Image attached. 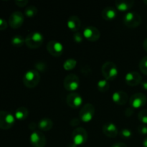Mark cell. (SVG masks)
I'll list each match as a JSON object with an SVG mask.
<instances>
[{
	"mask_svg": "<svg viewBox=\"0 0 147 147\" xmlns=\"http://www.w3.org/2000/svg\"><path fill=\"white\" fill-rule=\"evenodd\" d=\"M23 83L29 88H35L40 81V75L35 69L29 70L23 76Z\"/></svg>",
	"mask_w": 147,
	"mask_h": 147,
	"instance_id": "cell-1",
	"label": "cell"
},
{
	"mask_svg": "<svg viewBox=\"0 0 147 147\" xmlns=\"http://www.w3.org/2000/svg\"><path fill=\"white\" fill-rule=\"evenodd\" d=\"M101 72L103 77L106 80H114L119 74V70L117 66L114 63L111 61H107L102 65Z\"/></svg>",
	"mask_w": 147,
	"mask_h": 147,
	"instance_id": "cell-2",
	"label": "cell"
},
{
	"mask_svg": "<svg viewBox=\"0 0 147 147\" xmlns=\"http://www.w3.org/2000/svg\"><path fill=\"white\" fill-rule=\"evenodd\" d=\"M44 37L39 32H33L27 34L25 38V44L29 48L37 49L42 45Z\"/></svg>",
	"mask_w": 147,
	"mask_h": 147,
	"instance_id": "cell-3",
	"label": "cell"
},
{
	"mask_svg": "<svg viewBox=\"0 0 147 147\" xmlns=\"http://www.w3.org/2000/svg\"><path fill=\"white\" fill-rule=\"evenodd\" d=\"M15 117L9 112L0 111V129L3 130L9 129L14 126Z\"/></svg>",
	"mask_w": 147,
	"mask_h": 147,
	"instance_id": "cell-4",
	"label": "cell"
},
{
	"mask_svg": "<svg viewBox=\"0 0 147 147\" xmlns=\"http://www.w3.org/2000/svg\"><path fill=\"white\" fill-rule=\"evenodd\" d=\"M95 115V107L91 103H86L79 112V119L84 123H88Z\"/></svg>",
	"mask_w": 147,
	"mask_h": 147,
	"instance_id": "cell-5",
	"label": "cell"
},
{
	"mask_svg": "<svg viewBox=\"0 0 147 147\" xmlns=\"http://www.w3.org/2000/svg\"><path fill=\"white\" fill-rule=\"evenodd\" d=\"M88 133L87 131L82 127H77L74 129L72 134V139L73 143H74L76 146H81L86 143L88 140Z\"/></svg>",
	"mask_w": 147,
	"mask_h": 147,
	"instance_id": "cell-6",
	"label": "cell"
},
{
	"mask_svg": "<svg viewBox=\"0 0 147 147\" xmlns=\"http://www.w3.org/2000/svg\"><path fill=\"white\" fill-rule=\"evenodd\" d=\"M123 23L130 28L139 27L142 23V17L135 11H128L123 17Z\"/></svg>",
	"mask_w": 147,
	"mask_h": 147,
	"instance_id": "cell-7",
	"label": "cell"
},
{
	"mask_svg": "<svg viewBox=\"0 0 147 147\" xmlns=\"http://www.w3.org/2000/svg\"><path fill=\"white\" fill-rule=\"evenodd\" d=\"M63 86L67 91L75 92L80 86V79L76 74H69L65 78Z\"/></svg>",
	"mask_w": 147,
	"mask_h": 147,
	"instance_id": "cell-8",
	"label": "cell"
},
{
	"mask_svg": "<svg viewBox=\"0 0 147 147\" xmlns=\"http://www.w3.org/2000/svg\"><path fill=\"white\" fill-rule=\"evenodd\" d=\"M147 103V96L143 93H136L132 95L129 98L131 107L134 109H141Z\"/></svg>",
	"mask_w": 147,
	"mask_h": 147,
	"instance_id": "cell-9",
	"label": "cell"
},
{
	"mask_svg": "<svg viewBox=\"0 0 147 147\" xmlns=\"http://www.w3.org/2000/svg\"><path fill=\"white\" fill-rule=\"evenodd\" d=\"M30 143L33 147H45L47 143L45 135L38 131H33L30 135Z\"/></svg>",
	"mask_w": 147,
	"mask_h": 147,
	"instance_id": "cell-10",
	"label": "cell"
},
{
	"mask_svg": "<svg viewBox=\"0 0 147 147\" xmlns=\"http://www.w3.org/2000/svg\"><path fill=\"white\" fill-rule=\"evenodd\" d=\"M24 20V16L23 13L20 11H15L9 16V24L12 29H17L22 25Z\"/></svg>",
	"mask_w": 147,
	"mask_h": 147,
	"instance_id": "cell-11",
	"label": "cell"
},
{
	"mask_svg": "<svg viewBox=\"0 0 147 147\" xmlns=\"http://www.w3.org/2000/svg\"><path fill=\"white\" fill-rule=\"evenodd\" d=\"M47 50L51 55L54 57H59L63 53V45L60 42L51 40L47 43Z\"/></svg>",
	"mask_w": 147,
	"mask_h": 147,
	"instance_id": "cell-12",
	"label": "cell"
},
{
	"mask_svg": "<svg viewBox=\"0 0 147 147\" xmlns=\"http://www.w3.org/2000/svg\"><path fill=\"white\" fill-rule=\"evenodd\" d=\"M83 37L90 42H96L99 40L100 32L98 29L93 26H89L83 30Z\"/></svg>",
	"mask_w": 147,
	"mask_h": 147,
	"instance_id": "cell-13",
	"label": "cell"
},
{
	"mask_svg": "<svg viewBox=\"0 0 147 147\" xmlns=\"http://www.w3.org/2000/svg\"><path fill=\"white\" fill-rule=\"evenodd\" d=\"M83 98L79 93L72 92L67 95L66 98V103L72 109H78L83 103Z\"/></svg>",
	"mask_w": 147,
	"mask_h": 147,
	"instance_id": "cell-14",
	"label": "cell"
},
{
	"mask_svg": "<svg viewBox=\"0 0 147 147\" xmlns=\"http://www.w3.org/2000/svg\"><path fill=\"white\" fill-rule=\"evenodd\" d=\"M142 81V77L140 73L136 71H131L128 73L125 76V82L129 86H136L141 84Z\"/></svg>",
	"mask_w": 147,
	"mask_h": 147,
	"instance_id": "cell-15",
	"label": "cell"
},
{
	"mask_svg": "<svg viewBox=\"0 0 147 147\" xmlns=\"http://www.w3.org/2000/svg\"><path fill=\"white\" fill-rule=\"evenodd\" d=\"M102 131H103V133L109 138H115L119 134L117 126L111 122L105 123L102 127Z\"/></svg>",
	"mask_w": 147,
	"mask_h": 147,
	"instance_id": "cell-16",
	"label": "cell"
},
{
	"mask_svg": "<svg viewBox=\"0 0 147 147\" xmlns=\"http://www.w3.org/2000/svg\"><path fill=\"white\" fill-rule=\"evenodd\" d=\"M112 100L116 104L122 105L126 104L129 100V96L127 93L123 90H118L112 95Z\"/></svg>",
	"mask_w": 147,
	"mask_h": 147,
	"instance_id": "cell-17",
	"label": "cell"
},
{
	"mask_svg": "<svg viewBox=\"0 0 147 147\" xmlns=\"http://www.w3.org/2000/svg\"><path fill=\"white\" fill-rule=\"evenodd\" d=\"M67 27L73 32L78 31L81 27V21L78 16H70L67 22Z\"/></svg>",
	"mask_w": 147,
	"mask_h": 147,
	"instance_id": "cell-18",
	"label": "cell"
},
{
	"mask_svg": "<svg viewBox=\"0 0 147 147\" xmlns=\"http://www.w3.org/2000/svg\"><path fill=\"white\" fill-rule=\"evenodd\" d=\"M134 1L132 0H117L115 2L116 9L121 11H127L133 7Z\"/></svg>",
	"mask_w": 147,
	"mask_h": 147,
	"instance_id": "cell-19",
	"label": "cell"
},
{
	"mask_svg": "<svg viewBox=\"0 0 147 147\" xmlns=\"http://www.w3.org/2000/svg\"><path fill=\"white\" fill-rule=\"evenodd\" d=\"M101 15L103 19H104L105 20H108V21L112 20L116 18V15H117V10L115 7L109 6L103 9Z\"/></svg>",
	"mask_w": 147,
	"mask_h": 147,
	"instance_id": "cell-20",
	"label": "cell"
},
{
	"mask_svg": "<svg viewBox=\"0 0 147 147\" xmlns=\"http://www.w3.org/2000/svg\"><path fill=\"white\" fill-rule=\"evenodd\" d=\"M37 126L40 130L43 131H48L53 129V121L52 119H48V118H44L38 122Z\"/></svg>",
	"mask_w": 147,
	"mask_h": 147,
	"instance_id": "cell-21",
	"label": "cell"
},
{
	"mask_svg": "<svg viewBox=\"0 0 147 147\" xmlns=\"http://www.w3.org/2000/svg\"><path fill=\"white\" fill-rule=\"evenodd\" d=\"M29 115V111L25 107H20L16 110L14 117L19 121H24L27 118Z\"/></svg>",
	"mask_w": 147,
	"mask_h": 147,
	"instance_id": "cell-22",
	"label": "cell"
},
{
	"mask_svg": "<svg viewBox=\"0 0 147 147\" xmlns=\"http://www.w3.org/2000/svg\"><path fill=\"white\" fill-rule=\"evenodd\" d=\"M109 88H110V85H109V81L106 79L98 80L97 83V88L99 91L105 93L109 90Z\"/></svg>",
	"mask_w": 147,
	"mask_h": 147,
	"instance_id": "cell-23",
	"label": "cell"
},
{
	"mask_svg": "<svg viewBox=\"0 0 147 147\" xmlns=\"http://www.w3.org/2000/svg\"><path fill=\"white\" fill-rule=\"evenodd\" d=\"M11 43L14 47H22L25 43V39L21 35H15L11 38Z\"/></svg>",
	"mask_w": 147,
	"mask_h": 147,
	"instance_id": "cell-24",
	"label": "cell"
},
{
	"mask_svg": "<svg viewBox=\"0 0 147 147\" xmlns=\"http://www.w3.org/2000/svg\"><path fill=\"white\" fill-rule=\"evenodd\" d=\"M76 65H77V61L75 59H67L65 60L63 64V67L65 70H71L76 67Z\"/></svg>",
	"mask_w": 147,
	"mask_h": 147,
	"instance_id": "cell-25",
	"label": "cell"
},
{
	"mask_svg": "<svg viewBox=\"0 0 147 147\" xmlns=\"http://www.w3.org/2000/svg\"><path fill=\"white\" fill-rule=\"evenodd\" d=\"M37 9L35 6H29L24 10V14H25V16L27 17H30V18H32V17H34V16L37 14Z\"/></svg>",
	"mask_w": 147,
	"mask_h": 147,
	"instance_id": "cell-26",
	"label": "cell"
},
{
	"mask_svg": "<svg viewBox=\"0 0 147 147\" xmlns=\"http://www.w3.org/2000/svg\"><path fill=\"white\" fill-rule=\"evenodd\" d=\"M138 119L143 124L147 125V109H143L138 114Z\"/></svg>",
	"mask_w": 147,
	"mask_h": 147,
	"instance_id": "cell-27",
	"label": "cell"
},
{
	"mask_svg": "<svg viewBox=\"0 0 147 147\" xmlns=\"http://www.w3.org/2000/svg\"><path fill=\"white\" fill-rule=\"evenodd\" d=\"M139 68L142 73L147 76V56H145L141 60L139 63Z\"/></svg>",
	"mask_w": 147,
	"mask_h": 147,
	"instance_id": "cell-28",
	"label": "cell"
},
{
	"mask_svg": "<svg viewBox=\"0 0 147 147\" xmlns=\"http://www.w3.org/2000/svg\"><path fill=\"white\" fill-rule=\"evenodd\" d=\"M34 67H35V70L37 71L40 72L45 71L47 68L46 63H43V62H38L34 65Z\"/></svg>",
	"mask_w": 147,
	"mask_h": 147,
	"instance_id": "cell-29",
	"label": "cell"
},
{
	"mask_svg": "<svg viewBox=\"0 0 147 147\" xmlns=\"http://www.w3.org/2000/svg\"><path fill=\"white\" fill-rule=\"evenodd\" d=\"M121 136L124 139H129L132 136V131L129 129H123L120 132Z\"/></svg>",
	"mask_w": 147,
	"mask_h": 147,
	"instance_id": "cell-30",
	"label": "cell"
},
{
	"mask_svg": "<svg viewBox=\"0 0 147 147\" xmlns=\"http://www.w3.org/2000/svg\"><path fill=\"white\" fill-rule=\"evenodd\" d=\"M137 131L140 134L147 135V126L146 125L142 124L138 126Z\"/></svg>",
	"mask_w": 147,
	"mask_h": 147,
	"instance_id": "cell-31",
	"label": "cell"
},
{
	"mask_svg": "<svg viewBox=\"0 0 147 147\" xmlns=\"http://www.w3.org/2000/svg\"><path fill=\"white\" fill-rule=\"evenodd\" d=\"M83 39V36H82V34H80V32H76L74 34V35H73V40H74V41L76 42H82Z\"/></svg>",
	"mask_w": 147,
	"mask_h": 147,
	"instance_id": "cell-32",
	"label": "cell"
},
{
	"mask_svg": "<svg viewBox=\"0 0 147 147\" xmlns=\"http://www.w3.org/2000/svg\"><path fill=\"white\" fill-rule=\"evenodd\" d=\"M8 23L5 20L2 18H0V30H4L7 28Z\"/></svg>",
	"mask_w": 147,
	"mask_h": 147,
	"instance_id": "cell-33",
	"label": "cell"
},
{
	"mask_svg": "<svg viewBox=\"0 0 147 147\" xmlns=\"http://www.w3.org/2000/svg\"><path fill=\"white\" fill-rule=\"evenodd\" d=\"M14 2L20 7H23L28 4V1L27 0H16Z\"/></svg>",
	"mask_w": 147,
	"mask_h": 147,
	"instance_id": "cell-34",
	"label": "cell"
},
{
	"mask_svg": "<svg viewBox=\"0 0 147 147\" xmlns=\"http://www.w3.org/2000/svg\"><path fill=\"white\" fill-rule=\"evenodd\" d=\"M134 113V109L131 107H129L126 109L125 111V115L127 117H130V116H133Z\"/></svg>",
	"mask_w": 147,
	"mask_h": 147,
	"instance_id": "cell-35",
	"label": "cell"
},
{
	"mask_svg": "<svg viewBox=\"0 0 147 147\" xmlns=\"http://www.w3.org/2000/svg\"><path fill=\"white\" fill-rule=\"evenodd\" d=\"M80 123V119H76V118H75V119H73L71 121H70V126L74 127V126H79Z\"/></svg>",
	"mask_w": 147,
	"mask_h": 147,
	"instance_id": "cell-36",
	"label": "cell"
},
{
	"mask_svg": "<svg viewBox=\"0 0 147 147\" xmlns=\"http://www.w3.org/2000/svg\"><path fill=\"white\" fill-rule=\"evenodd\" d=\"M111 147H127V145L124 143H122V142H118V143L112 145Z\"/></svg>",
	"mask_w": 147,
	"mask_h": 147,
	"instance_id": "cell-37",
	"label": "cell"
},
{
	"mask_svg": "<svg viewBox=\"0 0 147 147\" xmlns=\"http://www.w3.org/2000/svg\"><path fill=\"white\" fill-rule=\"evenodd\" d=\"M141 86H142V89L147 90V80H142L141 83Z\"/></svg>",
	"mask_w": 147,
	"mask_h": 147,
	"instance_id": "cell-38",
	"label": "cell"
},
{
	"mask_svg": "<svg viewBox=\"0 0 147 147\" xmlns=\"http://www.w3.org/2000/svg\"><path fill=\"white\" fill-rule=\"evenodd\" d=\"M143 47H144V49L146 50V52H147V38L145 39V40L144 41Z\"/></svg>",
	"mask_w": 147,
	"mask_h": 147,
	"instance_id": "cell-39",
	"label": "cell"
},
{
	"mask_svg": "<svg viewBox=\"0 0 147 147\" xmlns=\"http://www.w3.org/2000/svg\"><path fill=\"white\" fill-rule=\"evenodd\" d=\"M142 144H143L144 147H147V136L146 138H145L144 139Z\"/></svg>",
	"mask_w": 147,
	"mask_h": 147,
	"instance_id": "cell-40",
	"label": "cell"
},
{
	"mask_svg": "<svg viewBox=\"0 0 147 147\" xmlns=\"http://www.w3.org/2000/svg\"><path fill=\"white\" fill-rule=\"evenodd\" d=\"M67 147H78V146H76L74 143H70L67 145Z\"/></svg>",
	"mask_w": 147,
	"mask_h": 147,
	"instance_id": "cell-41",
	"label": "cell"
},
{
	"mask_svg": "<svg viewBox=\"0 0 147 147\" xmlns=\"http://www.w3.org/2000/svg\"><path fill=\"white\" fill-rule=\"evenodd\" d=\"M144 3L145 4H146V5H147V0H144Z\"/></svg>",
	"mask_w": 147,
	"mask_h": 147,
	"instance_id": "cell-42",
	"label": "cell"
}]
</instances>
